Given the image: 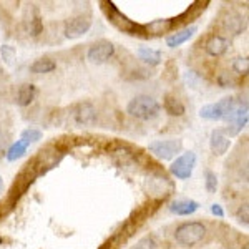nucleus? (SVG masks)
Listing matches in <instances>:
<instances>
[{"label":"nucleus","instance_id":"obj_10","mask_svg":"<svg viewBox=\"0 0 249 249\" xmlns=\"http://www.w3.org/2000/svg\"><path fill=\"white\" fill-rule=\"evenodd\" d=\"M148 191H150L151 196H156V198H166V196L173 191V184L170 183V179H168L164 175H158L150 179Z\"/></svg>","mask_w":249,"mask_h":249},{"label":"nucleus","instance_id":"obj_28","mask_svg":"<svg viewBox=\"0 0 249 249\" xmlns=\"http://www.w3.org/2000/svg\"><path fill=\"white\" fill-rule=\"evenodd\" d=\"M238 219L241 223L248 224V204H243V206L238 210Z\"/></svg>","mask_w":249,"mask_h":249},{"label":"nucleus","instance_id":"obj_14","mask_svg":"<svg viewBox=\"0 0 249 249\" xmlns=\"http://www.w3.org/2000/svg\"><path fill=\"white\" fill-rule=\"evenodd\" d=\"M198 32V29H196L195 25H191V27H184L183 30H178V32H175V34H171L170 37L166 38V45L170 47V48H176V47H179V45H183L184 42H188L193 35Z\"/></svg>","mask_w":249,"mask_h":249},{"label":"nucleus","instance_id":"obj_18","mask_svg":"<svg viewBox=\"0 0 249 249\" xmlns=\"http://www.w3.org/2000/svg\"><path fill=\"white\" fill-rule=\"evenodd\" d=\"M35 95H37V88H35V85H32V83H23V85L18 88L17 105L18 107H29L30 103L35 100Z\"/></svg>","mask_w":249,"mask_h":249},{"label":"nucleus","instance_id":"obj_2","mask_svg":"<svg viewBox=\"0 0 249 249\" xmlns=\"http://www.w3.org/2000/svg\"><path fill=\"white\" fill-rule=\"evenodd\" d=\"M206 236V226L199 221H190V223H183L176 228L175 239L181 246H195V244L201 243Z\"/></svg>","mask_w":249,"mask_h":249},{"label":"nucleus","instance_id":"obj_23","mask_svg":"<svg viewBox=\"0 0 249 249\" xmlns=\"http://www.w3.org/2000/svg\"><path fill=\"white\" fill-rule=\"evenodd\" d=\"M248 68H249V63H248V58L246 57H239L232 62V70L239 75H246L248 73Z\"/></svg>","mask_w":249,"mask_h":249},{"label":"nucleus","instance_id":"obj_16","mask_svg":"<svg viewBox=\"0 0 249 249\" xmlns=\"http://www.w3.org/2000/svg\"><path fill=\"white\" fill-rule=\"evenodd\" d=\"M136 55H138V58L142 60L143 63H146V65H150V67L160 65L163 60L161 52L155 50V48H150V47H140L138 50H136Z\"/></svg>","mask_w":249,"mask_h":249},{"label":"nucleus","instance_id":"obj_5","mask_svg":"<svg viewBox=\"0 0 249 249\" xmlns=\"http://www.w3.org/2000/svg\"><path fill=\"white\" fill-rule=\"evenodd\" d=\"M195 166H196L195 151H186V153L178 156V158L171 163L170 171H171V175L176 176L178 179H188V178H191Z\"/></svg>","mask_w":249,"mask_h":249},{"label":"nucleus","instance_id":"obj_25","mask_svg":"<svg viewBox=\"0 0 249 249\" xmlns=\"http://www.w3.org/2000/svg\"><path fill=\"white\" fill-rule=\"evenodd\" d=\"M204 184H206L208 193H216V190H218V178H216V175L213 171H206V181H204Z\"/></svg>","mask_w":249,"mask_h":249},{"label":"nucleus","instance_id":"obj_26","mask_svg":"<svg viewBox=\"0 0 249 249\" xmlns=\"http://www.w3.org/2000/svg\"><path fill=\"white\" fill-rule=\"evenodd\" d=\"M131 249H160V248H158V243H156L153 238H144Z\"/></svg>","mask_w":249,"mask_h":249},{"label":"nucleus","instance_id":"obj_24","mask_svg":"<svg viewBox=\"0 0 249 249\" xmlns=\"http://www.w3.org/2000/svg\"><path fill=\"white\" fill-rule=\"evenodd\" d=\"M0 53H2V58L5 63H14L15 60V55H17V52H15V48L12 45H2V48H0Z\"/></svg>","mask_w":249,"mask_h":249},{"label":"nucleus","instance_id":"obj_9","mask_svg":"<svg viewBox=\"0 0 249 249\" xmlns=\"http://www.w3.org/2000/svg\"><path fill=\"white\" fill-rule=\"evenodd\" d=\"M73 118L82 126H93L96 123V108L88 102L78 103L73 110Z\"/></svg>","mask_w":249,"mask_h":249},{"label":"nucleus","instance_id":"obj_3","mask_svg":"<svg viewBox=\"0 0 249 249\" xmlns=\"http://www.w3.org/2000/svg\"><path fill=\"white\" fill-rule=\"evenodd\" d=\"M236 102L232 96H228V98L219 100L218 103H210V105H204L201 110H199V116L204 120H211V122H219V120H224L231 115V111L234 110Z\"/></svg>","mask_w":249,"mask_h":249},{"label":"nucleus","instance_id":"obj_13","mask_svg":"<svg viewBox=\"0 0 249 249\" xmlns=\"http://www.w3.org/2000/svg\"><path fill=\"white\" fill-rule=\"evenodd\" d=\"M221 25H223L224 32H228V34L239 35L244 30V20L236 12H228L223 17V20H221Z\"/></svg>","mask_w":249,"mask_h":249},{"label":"nucleus","instance_id":"obj_7","mask_svg":"<svg viewBox=\"0 0 249 249\" xmlns=\"http://www.w3.org/2000/svg\"><path fill=\"white\" fill-rule=\"evenodd\" d=\"M115 55V47L111 42H107V40H102V42L95 43L93 47H90L87 57L91 63H105L107 60H110Z\"/></svg>","mask_w":249,"mask_h":249},{"label":"nucleus","instance_id":"obj_30","mask_svg":"<svg viewBox=\"0 0 249 249\" xmlns=\"http://www.w3.org/2000/svg\"><path fill=\"white\" fill-rule=\"evenodd\" d=\"M2 190H3V179L0 178V193H2Z\"/></svg>","mask_w":249,"mask_h":249},{"label":"nucleus","instance_id":"obj_8","mask_svg":"<svg viewBox=\"0 0 249 249\" xmlns=\"http://www.w3.org/2000/svg\"><path fill=\"white\" fill-rule=\"evenodd\" d=\"M91 27V18L87 15H78L71 18L65 27V37L67 38H78L85 35Z\"/></svg>","mask_w":249,"mask_h":249},{"label":"nucleus","instance_id":"obj_29","mask_svg":"<svg viewBox=\"0 0 249 249\" xmlns=\"http://www.w3.org/2000/svg\"><path fill=\"white\" fill-rule=\"evenodd\" d=\"M211 214L218 216V218H224V210L221 204H211Z\"/></svg>","mask_w":249,"mask_h":249},{"label":"nucleus","instance_id":"obj_1","mask_svg":"<svg viewBox=\"0 0 249 249\" xmlns=\"http://www.w3.org/2000/svg\"><path fill=\"white\" fill-rule=\"evenodd\" d=\"M160 103L156 102L153 96L148 95H138L135 96L133 100H130L126 107V113L130 116H133L136 120H143V122H148V120H153L160 115Z\"/></svg>","mask_w":249,"mask_h":249},{"label":"nucleus","instance_id":"obj_19","mask_svg":"<svg viewBox=\"0 0 249 249\" xmlns=\"http://www.w3.org/2000/svg\"><path fill=\"white\" fill-rule=\"evenodd\" d=\"M164 110H166V113L170 116H183L184 111H186V108L181 103V100H178L176 96L173 95H166L164 96Z\"/></svg>","mask_w":249,"mask_h":249},{"label":"nucleus","instance_id":"obj_15","mask_svg":"<svg viewBox=\"0 0 249 249\" xmlns=\"http://www.w3.org/2000/svg\"><path fill=\"white\" fill-rule=\"evenodd\" d=\"M198 208L199 203L193 201V199H178V201H173L170 204V211L178 216H190L198 211Z\"/></svg>","mask_w":249,"mask_h":249},{"label":"nucleus","instance_id":"obj_4","mask_svg":"<svg viewBox=\"0 0 249 249\" xmlns=\"http://www.w3.org/2000/svg\"><path fill=\"white\" fill-rule=\"evenodd\" d=\"M181 148H183L181 140H155V142L150 143L148 150L156 158L168 161V160L175 158L181 151Z\"/></svg>","mask_w":249,"mask_h":249},{"label":"nucleus","instance_id":"obj_22","mask_svg":"<svg viewBox=\"0 0 249 249\" xmlns=\"http://www.w3.org/2000/svg\"><path fill=\"white\" fill-rule=\"evenodd\" d=\"M22 142H25L27 144H30V143H37L42 140V131L40 130H34V128H29V130H25L22 133Z\"/></svg>","mask_w":249,"mask_h":249},{"label":"nucleus","instance_id":"obj_31","mask_svg":"<svg viewBox=\"0 0 249 249\" xmlns=\"http://www.w3.org/2000/svg\"><path fill=\"white\" fill-rule=\"evenodd\" d=\"M243 249H249V248H248V246H244V248H243Z\"/></svg>","mask_w":249,"mask_h":249},{"label":"nucleus","instance_id":"obj_27","mask_svg":"<svg viewBox=\"0 0 249 249\" xmlns=\"http://www.w3.org/2000/svg\"><path fill=\"white\" fill-rule=\"evenodd\" d=\"M218 83L221 87H224V88H228L230 85H232V77L230 73H226V71H224V73H221L219 77H218Z\"/></svg>","mask_w":249,"mask_h":249},{"label":"nucleus","instance_id":"obj_6","mask_svg":"<svg viewBox=\"0 0 249 249\" xmlns=\"http://www.w3.org/2000/svg\"><path fill=\"white\" fill-rule=\"evenodd\" d=\"M108 18H110V22L113 23L118 30L122 32H126V34H131V35H136V34H143L144 29L142 25H138V23H135L133 20H130L126 17V15H123L122 12H120L113 3H108Z\"/></svg>","mask_w":249,"mask_h":249},{"label":"nucleus","instance_id":"obj_11","mask_svg":"<svg viewBox=\"0 0 249 249\" xmlns=\"http://www.w3.org/2000/svg\"><path fill=\"white\" fill-rule=\"evenodd\" d=\"M228 47H230V42H228L226 37H223V35H211L206 40L204 50L211 57H221V55H224L228 52Z\"/></svg>","mask_w":249,"mask_h":249},{"label":"nucleus","instance_id":"obj_21","mask_svg":"<svg viewBox=\"0 0 249 249\" xmlns=\"http://www.w3.org/2000/svg\"><path fill=\"white\" fill-rule=\"evenodd\" d=\"M27 148H29V144L25 142H22V140L15 142L9 150H7V160H9V161H17V160H20L22 156H25Z\"/></svg>","mask_w":249,"mask_h":249},{"label":"nucleus","instance_id":"obj_17","mask_svg":"<svg viewBox=\"0 0 249 249\" xmlns=\"http://www.w3.org/2000/svg\"><path fill=\"white\" fill-rule=\"evenodd\" d=\"M175 25H176L175 18H164V20H153V22H150L146 27H143V29L146 34L163 35V34H168Z\"/></svg>","mask_w":249,"mask_h":249},{"label":"nucleus","instance_id":"obj_12","mask_svg":"<svg viewBox=\"0 0 249 249\" xmlns=\"http://www.w3.org/2000/svg\"><path fill=\"white\" fill-rule=\"evenodd\" d=\"M230 146H231L230 136L224 135L223 131H219V130H214V131H213V133H211V138H210V148H211L213 153L221 156V155L228 153Z\"/></svg>","mask_w":249,"mask_h":249},{"label":"nucleus","instance_id":"obj_20","mask_svg":"<svg viewBox=\"0 0 249 249\" xmlns=\"http://www.w3.org/2000/svg\"><path fill=\"white\" fill-rule=\"evenodd\" d=\"M57 68V63L50 58H38L35 60L34 63L30 65V71L32 73H37V75H42V73H50Z\"/></svg>","mask_w":249,"mask_h":249}]
</instances>
